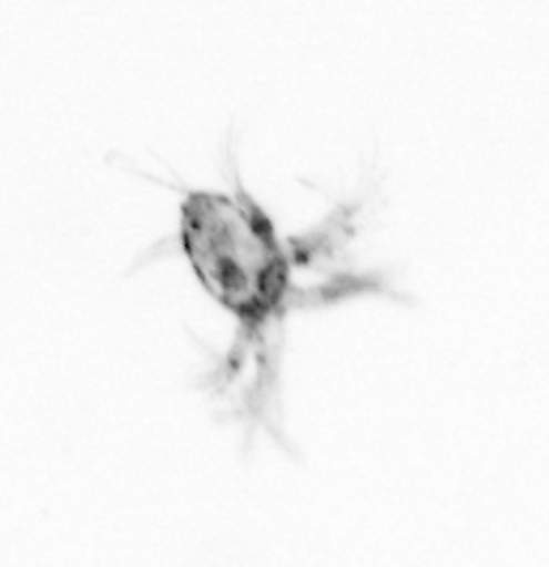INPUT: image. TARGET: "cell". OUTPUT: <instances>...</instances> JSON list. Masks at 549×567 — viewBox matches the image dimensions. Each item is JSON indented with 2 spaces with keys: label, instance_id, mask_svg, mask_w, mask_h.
I'll return each instance as SVG.
<instances>
[{
  "label": "cell",
  "instance_id": "obj_1",
  "mask_svg": "<svg viewBox=\"0 0 549 567\" xmlns=\"http://www.w3.org/2000/svg\"><path fill=\"white\" fill-rule=\"evenodd\" d=\"M187 256L205 287L228 307L258 309L279 287V256L256 215L231 198L196 196L185 205Z\"/></svg>",
  "mask_w": 549,
  "mask_h": 567
}]
</instances>
